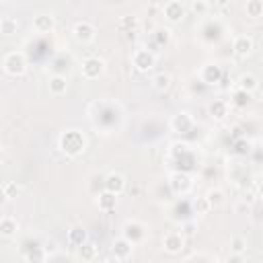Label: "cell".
Wrapping results in <instances>:
<instances>
[{
    "instance_id": "7c38bea8",
    "label": "cell",
    "mask_w": 263,
    "mask_h": 263,
    "mask_svg": "<svg viewBox=\"0 0 263 263\" xmlns=\"http://www.w3.org/2000/svg\"><path fill=\"white\" fill-rule=\"evenodd\" d=\"M232 51L236 58H249L255 51V41L251 35H236L232 39Z\"/></svg>"
},
{
    "instance_id": "52a82bcc",
    "label": "cell",
    "mask_w": 263,
    "mask_h": 263,
    "mask_svg": "<svg viewBox=\"0 0 263 263\" xmlns=\"http://www.w3.org/2000/svg\"><path fill=\"white\" fill-rule=\"evenodd\" d=\"M146 224H142L140 220H127L123 226H121V236L127 238L132 245H138L146 238Z\"/></svg>"
},
{
    "instance_id": "f1b7e54d",
    "label": "cell",
    "mask_w": 263,
    "mask_h": 263,
    "mask_svg": "<svg viewBox=\"0 0 263 263\" xmlns=\"http://www.w3.org/2000/svg\"><path fill=\"white\" fill-rule=\"evenodd\" d=\"M232 103H234L236 107H245V105H249V103H251V92L236 88L234 95H232Z\"/></svg>"
},
{
    "instance_id": "ba28073f",
    "label": "cell",
    "mask_w": 263,
    "mask_h": 263,
    "mask_svg": "<svg viewBox=\"0 0 263 263\" xmlns=\"http://www.w3.org/2000/svg\"><path fill=\"white\" fill-rule=\"evenodd\" d=\"M197 76H199V80H201L203 84H208V86H216V84L222 80L224 70H222L216 62H208V64H203V66L197 70Z\"/></svg>"
},
{
    "instance_id": "d6a6232c",
    "label": "cell",
    "mask_w": 263,
    "mask_h": 263,
    "mask_svg": "<svg viewBox=\"0 0 263 263\" xmlns=\"http://www.w3.org/2000/svg\"><path fill=\"white\" fill-rule=\"evenodd\" d=\"M195 230H197V224H195L193 220H189V222H185V224H183V230H181V232H183V236L187 238V236H193V234H195Z\"/></svg>"
},
{
    "instance_id": "44dd1931",
    "label": "cell",
    "mask_w": 263,
    "mask_h": 263,
    "mask_svg": "<svg viewBox=\"0 0 263 263\" xmlns=\"http://www.w3.org/2000/svg\"><path fill=\"white\" fill-rule=\"evenodd\" d=\"M236 88L247 90V92H251V95H253V92L259 88V78H257L255 74H251V72L240 74V76H238V80H236Z\"/></svg>"
},
{
    "instance_id": "2e32d148",
    "label": "cell",
    "mask_w": 263,
    "mask_h": 263,
    "mask_svg": "<svg viewBox=\"0 0 263 263\" xmlns=\"http://www.w3.org/2000/svg\"><path fill=\"white\" fill-rule=\"evenodd\" d=\"M228 111H230V105L226 99H214L210 101L208 105V115L214 119V121H222L228 117Z\"/></svg>"
},
{
    "instance_id": "8992f818",
    "label": "cell",
    "mask_w": 263,
    "mask_h": 263,
    "mask_svg": "<svg viewBox=\"0 0 263 263\" xmlns=\"http://www.w3.org/2000/svg\"><path fill=\"white\" fill-rule=\"evenodd\" d=\"M166 185H168L171 193H175V195H185V193H189V191H191L193 181H191V177H189V175H185V173L177 171V173H171V175H168Z\"/></svg>"
},
{
    "instance_id": "4fadbf2b",
    "label": "cell",
    "mask_w": 263,
    "mask_h": 263,
    "mask_svg": "<svg viewBox=\"0 0 263 263\" xmlns=\"http://www.w3.org/2000/svg\"><path fill=\"white\" fill-rule=\"evenodd\" d=\"M31 29L35 33H51L55 29V16L51 12H39L31 21Z\"/></svg>"
},
{
    "instance_id": "cb8c5ba5",
    "label": "cell",
    "mask_w": 263,
    "mask_h": 263,
    "mask_svg": "<svg viewBox=\"0 0 263 263\" xmlns=\"http://www.w3.org/2000/svg\"><path fill=\"white\" fill-rule=\"evenodd\" d=\"M88 240V234H86V230L82 228V226H72L70 230H68V242L72 245V247H80L82 242H86Z\"/></svg>"
},
{
    "instance_id": "5b68a950",
    "label": "cell",
    "mask_w": 263,
    "mask_h": 263,
    "mask_svg": "<svg viewBox=\"0 0 263 263\" xmlns=\"http://www.w3.org/2000/svg\"><path fill=\"white\" fill-rule=\"evenodd\" d=\"M187 14V6L183 0H168L164 6H162V16L166 18V23L171 25H179Z\"/></svg>"
},
{
    "instance_id": "83f0119b",
    "label": "cell",
    "mask_w": 263,
    "mask_h": 263,
    "mask_svg": "<svg viewBox=\"0 0 263 263\" xmlns=\"http://www.w3.org/2000/svg\"><path fill=\"white\" fill-rule=\"evenodd\" d=\"M117 27H119L121 31H134V29L138 27V16H134V14H123V16H119Z\"/></svg>"
},
{
    "instance_id": "d4e9b609",
    "label": "cell",
    "mask_w": 263,
    "mask_h": 263,
    "mask_svg": "<svg viewBox=\"0 0 263 263\" xmlns=\"http://www.w3.org/2000/svg\"><path fill=\"white\" fill-rule=\"evenodd\" d=\"M150 82H152V88H154V90L164 92V90L171 88V74H166V72H158V74L152 76Z\"/></svg>"
},
{
    "instance_id": "d6986e66",
    "label": "cell",
    "mask_w": 263,
    "mask_h": 263,
    "mask_svg": "<svg viewBox=\"0 0 263 263\" xmlns=\"http://www.w3.org/2000/svg\"><path fill=\"white\" fill-rule=\"evenodd\" d=\"M76 249H78V259L84 261V263H90V261H95V259L99 257V247H97L95 242H90V240L82 242V245L76 247Z\"/></svg>"
},
{
    "instance_id": "8fae6325",
    "label": "cell",
    "mask_w": 263,
    "mask_h": 263,
    "mask_svg": "<svg viewBox=\"0 0 263 263\" xmlns=\"http://www.w3.org/2000/svg\"><path fill=\"white\" fill-rule=\"evenodd\" d=\"M185 249V236L183 232H166L162 236V251L168 255H179Z\"/></svg>"
},
{
    "instance_id": "ab89813d",
    "label": "cell",
    "mask_w": 263,
    "mask_h": 263,
    "mask_svg": "<svg viewBox=\"0 0 263 263\" xmlns=\"http://www.w3.org/2000/svg\"><path fill=\"white\" fill-rule=\"evenodd\" d=\"M183 2H191V0H183Z\"/></svg>"
},
{
    "instance_id": "9a60e30c",
    "label": "cell",
    "mask_w": 263,
    "mask_h": 263,
    "mask_svg": "<svg viewBox=\"0 0 263 263\" xmlns=\"http://www.w3.org/2000/svg\"><path fill=\"white\" fill-rule=\"evenodd\" d=\"M103 187L107 189V191H111V193H115L117 197L125 191V187H127V181H125V177L121 175V173H109L105 179H103Z\"/></svg>"
},
{
    "instance_id": "e0dca14e",
    "label": "cell",
    "mask_w": 263,
    "mask_h": 263,
    "mask_svg": "<svg viewBox=\"0 0 263 263\" xmlns=\"http://www.w3.org/2000/svg\"><path fill=\"white\" fill-rule=\"evenodd\" d=\"M47 88H49V95L60 97L68 90V78L64 74H51L47 80Z\"/></svg>"
},
{
    "instance_id": "836d02e7",
    "label": "cell",
    "mask_w": 263,
    "mask_h": 263,
    "mask_svg": "<svg viewBox=\"0 0 263 263\" xmlns=\"http://www.w3.org/2000/svg\"><path fill=\"white\" fill-rule=\"evenodd\" d=\"M4 191H6L8 199H12V197H16V193H18V185H16L14 181H8V183L4 185Z\"/></svg>"
},
{
    "instance_id": "74e56055",
    "label": "cell",
    "mask_w": 263,
    "mask_h": 263,
    "mask_svg": "<svg viewBox=\"0 0 263 263\" xmlns=\"http://www.w3.org/2000/svg\"><path fill=\"white\" fill-rule=\"evenodd\" d=\"M218 2V6H226L228 4V0H216Z\"/></svg>"
},
{
    "instance_id": "603a6c76",
    "label": "cell",
    "mask_w": 263,
    "mask_h": 263,
    "mask_svg": "<svg viewBox=\"0 0 263 263\" xmlns=\"http://www.w3.org/2000/svg\"><path fill=\"white\" fill-rule=\"evenodd\" d=\"M171 37H173V31H171L168 27H156L154 33H152V41H154V45L160 47V49L168 45Z\"/></svg>"
},
{
    "instance_id": "277c9868",
    "label": "cell",
    "mask_w": 263,
    "mask_h": 263,
    "mask_svg": "<svg viewBox=\"0 0 263 263\" xmlns=\"http://www.w3.org/2000/svg\"><path fill=\"white\" fill-rule=\"evenodd\" d=\"M105 70H107L105 62L101 58H97V55L84 58L82 60V66H80V74H82L84 80H97V78H101L105 74Z\"/></svg>"
},
{
    "instance_id": "8d00e7d4",
    "label": "cell",
    "mask_w": 263,
    "mask_h": 263,
    "mask_svg": "<svg viewBox=\"0 0 263 263\" xmlns=\"http://www.w3.org/2000/svg\"><path fill=\"white\" fill-rule=\"evenodd\" d=\"M242 201L251 205V203L255 201V193H253V191H247V193H245V197H242Z\"/></svg>"
},
{
    "instance_id": "60d3db41",
    "label": "cell",
    "mask_w": 263,
    "mask_h": 263,
    "mask_svg": "<svg viewBox=\"0 0 263 263\" xmlns=\"http://www.w3.org/2000/svg\"><path fill=\"white\" fill-rule=\"evenodd\" d=\"M203 2H210V0H203Z\"/></svg>"
},
{
    "instance_id": "e575fe53",
    "label": "cell",
    "mask_w": 263,
    "mask_h": 263,
    "mask_svg": "<svg viewBox=\"0 0 263 263\" xmlns=\"http://www.w3.org/2000/svg\"><path fill=\"white\" fill-rule=\"evenodd\" d=\"M216 261V257L214 255H205V253H193V255H189L187 257V261Z\"/></svg>"
},
{
    "instance_id": "6da1fadb",
    "label": "cell",
    "mask_w": 263,
    "mask_h": 263,
    "mask_svg": "<svg viewBox=\"0 0 263 263\" xmlns=\"http://www.w3.org/2000/svg\"><path fill=\"white\" fill-rule=\"evenodd\" d=\"M58 144H60V150L66 156H70V158H76V156H80L86 150V138L78 129H66V132H62L60 138H58Z\"/></svg>"
},
{
    "instance_id": "d590c367",
    "label": "cell",
    "mask_w": 263,
    "mask_h": 263,
    "mask_svg": "<svg viewBox=\"0 0 263 263\" xmlns=\"http://www.w3.org/2000/svg\"><path fill=\"white\" fill-rule=\"evenodd\" d=\"M10 199H8V195H6V191H4V187H0V208L2 205H6Z\"/></svg>"
},
{
    "instance_id": "f35d334b",
    "label": "cell",
    "mask_w": 263,
    "mask_h": 263,
    "mask_svg": "<svg viewBox=\"0 0 263 263\" xmlns=\"http://www.w3.org/2000/svg\"><path fill=\"white\" fill-rule=\"evenodd\" d=\"M2 158H4V148L0 146V162H2Z\"/></svg>"
},
{
    "instance_id": "5bb4252c",
    "label": "cell",
    "mask_w": 263,
    "mask_h": 263,
    "mask_svg": "<svg viewBox=\"0 0 263 263\" xmlns=\"http://www.w3.org/2000/svg\"><path fill=\"white\" fill-rule=\"evenodd\" d=\"M132 253H134V245L127 238L119 236L111 242V255H113L115 261H127L132 257Z\"/></svg>"
},
{
    "instance_id": "7a4b0ae2",
    "label": "cell",
    "mask_w": 263,
    "mask_h": 263,
    "mask_svg": "<svg viewBox=\"0 0 263 263\" xmlns=\"http://www.w3.org/2000/svg\"><path fill=\"white\" fill-rule=\"evenodd\" d=\"M27 68H29V64H27V58H25L23 51H10L2 60V70L8 76H14V78L25 76L27 74Z\"/></svg>"
},
{
    "instance_id": "ffe728a7",
    "label": "cell",
    "mask_w": 263,
    "mask_h": 263,
    "mask_svg": "<svg viewBox=\"0 0 263 263\" xmlns=\"http://www.w3.org/2000/svg\"><path fill=\"white\" fill-rule=\"evenodd\" d=\"M18 232V222L12 216H2L0 218V236L4 238H14Z\"/></svg>"
},
{
    "instance_id": "484cf974",
    "label": "cell",
    "mask_w": 263,
    "mask_h": 263,
    "mask_svg": "<svg viewBox=\"0 0 263 263\" xmlns=\"http://www.w3.org/2000/svg\"><path fill=\"white\" fill-rule=\"evenodd\" d=\"M18 31V21L12 16H0V35L10 37Z\"/></svg>"
},
{
    "instance_id": "1f68e13d",
    "label": "cell",
    "mask_w": 263,
    "mask_h": 263,
    "mask_svg": "<svg viewBox=\"0 0 263 263\" xmlns=\"http://www.w3.org/2000/svg\"><path fill=\"white\" fill-rule=\"evenodd\" d=\"M193 205H195V212H197V214H208V212L212 210L205 197H197V199L193 201Z\"/></svg>"
},
{
    "instance_id": "b9f144b4",
    "label": "cell",
    "mask_w": 263,
    "mask_h": 263,
    "mask_svg": "<svg viewBox=\"0 0 263 263\" xmlns=\"http://www.w3.org/2000/svg\"><path fill=\"white\" fill-rule=\"evenodd\" d=\"M0 2H6V0H0Z\"/></svg>"
},
{
    "instance_id": "9c48e42d",
    "label": "cell",
    "mask_w": 263,
    "mask_h": 263,
    "mask_svg": "<svg viewBox=\"0 0 263 263\" xmlns=\"http://www.w3.org/2000/svg\"><path fill=\"white\" fill-rule=\"evenodd\" d=\"M72 35L78 43H92L95 37H97V29L88 21H76L74 27H72Z\"/></svg>"
},
{
    "instance_id": "ac0fdd59",
    "label": "cell",
    "mask_w": 263,
    "mask_h": 263,
    "mask_svg": "<svg viewBox=\"0 0 263 263\" xmlns=\"http://www.w3.org/2000/svg\"><path fill=\"white\" fill-rule=\"evenodd\" d=\"M95 203H97V208H99L101 212H111V210H115V205H117V195L105 189L103 193L97 195Z\"/></svg>"
},
{
    "instance_id": "3957f363",
    "label": "cell",
    "mask_w": 263,
    "mask_h": 263,
    "mask_svg": "<svg viewBox=\"0 0 263 263\" xmlns=\"http://www.w3.org/2000/svg\"><path fill=\"white\" fill-rule=\"evenodd\" d=\"M132 66H134L138 72H150V70L156 66V53H154L152 49L138 47V49H134V53H132Z\"/></svg>"
},
{
    "instance_id": "f546056e",
    "label": "cell",
    "mask_w": 263,
    "mask_h": 263,
    "mask_svg": "<svg viewBox=\"0 0 263 263\" xmlns=\"http://www.w3.org/2000/svg\"><path fill=\"white\" fill-rule=\"evenodd\" d=\"M189 6H191V12H195L197 16H203L210 10V2H203V0H191Z\"/></svg>"
},
{
    "instance_id": "30bf717a",
    "label": "cell",
    "mask_w": 263,
    "mask_h": 263,
    "mask_svg": "<svg viewBox=\"0 0 263 263\" xmlns=\"http://www.w3.org/2000/svg\"><path fill=\"white\" fill-rule=\"evenodd\" d=\"M168 125H171V129L177 132V134H187V132L193 129L195 119H193V115H191L189 111H179V113H175V115L171 117Z\"/></svg>"
},
{
    "instance_id": "4dcf8cb0",
    "label": "cell",
    "mask_w": 263,
    "mask_h": 263,
    "mask_svg": "<svg viewBox=\"0 0 263 263\" xmlns=\"http://www.w3.org/2000/svg\"><path fill=\"white\" fill-rule=\"evenodd\" d=\"M230 251L242 255V253L247 251V240H245L242 236H232V238H230Z\"/></svg>"
},
{
    "instance_id": "7402d4cb",
    "label": "cell",
    "mask_w": 263,
    "mask_h": 263,
    "mask_svg": "<svg viewBox=\"0 0 263 263\" xmlns=\"http://www.w3.org/2000/svg\"><path fill=\"white\" fill-rule=\"evenodd\" d=\"M203 197L208 199V203H210L212 210L222 208V205L226 203V193H224V189H220V187H212V189H208Z\"/></svg>"
},
{
    "instance_id": "4316f807",
    "label": "cell",
    "mask_w": 263,
    "mask_h": 263,
    "mask_svg": "<svg viewBox=\"0 0 263 263\" xmlns=\"http://www.w3.org/2000/svg\"><path fill=\"white\" fill-rule=\"evenodd\" d=\"M245 14L249 18H259L263 14V0H247L245 2Z\"/></svg>"
}]
</instances>
